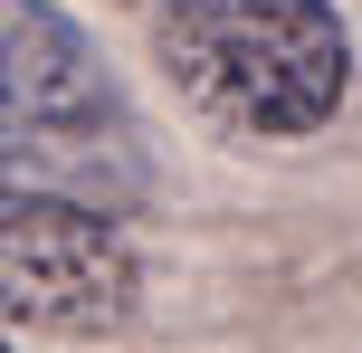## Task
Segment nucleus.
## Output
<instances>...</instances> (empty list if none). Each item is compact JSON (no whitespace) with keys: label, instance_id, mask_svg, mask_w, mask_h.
Listing matches in <instances>:
<instances>
[{"label":"nucleus","instance_id":"1","mask_svg":"<svg viewBox=\"0 0 362 353\" xmlns=\"http://www.w3.org/2000/svg\"><path fill=\"white\" fill-rule=\"evenodd\" d=\"M153 57L181 105L238 144H305L353 96L344 0H163Z\"/></svg>","mask_w":362,"mask_h":353},{"label":"nucleus","instance_id":"2","mask_svg":"<svg viewBox=\"0 0 362 353\" xmlns=\"http://www.w3.org/2000/svg\"><path fill=\"white\" fill-rule=\"evenodd\" d=\"M134 144L124 86L105 48L57 0H0V172L57 191L67 172L115 163Z\"/></svg>","mask_w":362,"mask_h":353},{"label":"nucleus","instance_id":"3","mask_svg":"<svg viewBox=\"0 0 362 353\" xmlns=\"http://www.w3.org/2000/svg\"><path fill=\"white\" fill-rule=\"evenodd\" d=\"M134 316V239L76 191H29L0 172V335H105Z\"/></svg>","mask_w":362,"mask_h":353},{"label":"nucleus","instance_id":"4","mask_svg":"<svg viewBox=\"0 0 362 353\" xmlns=\"http://www.w3.org/2000/svg\"><path fill=\"white\" fill-rule=\"evenodd\" d=\"M0 353H19V344H10V335H0Z\"/></svg>","mask_w":362,"mask_h":353}]
</instances>
